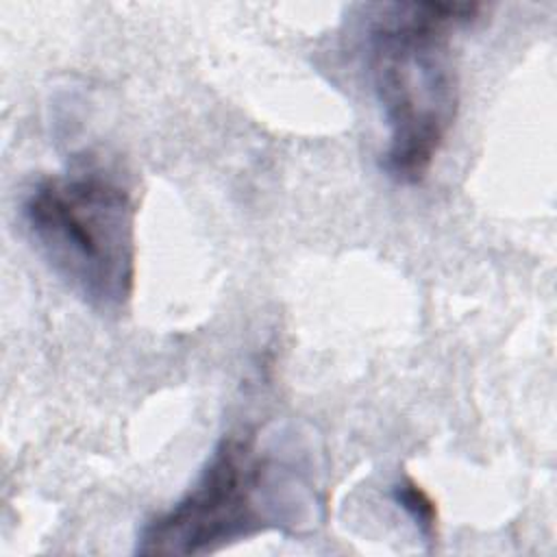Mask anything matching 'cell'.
<instances>
[{
  "mask_svg": "<svg viewBox=\"0 0 557 557\" xmlns=\"http://www.w3.org/2000/svg\"><path fill=\"white\" fill-rule=\"evenodd\" d=\"M476 2H389L366 35V65L387 144L383 172L403 185L424 181L459 111L453 35L479 17Z\"/></svg>",
  "mask_w": 557,
  "mask_h": 557,
  "instance_id": "obj_1",
  "label": "cell"
},
{
  "mask_svg": "<svg viewBox=\"0 0 557 557\" xmlns=\"http://www.w3.org/2000/svg\"><path fill=\"white\" fill-rule=\"evenodd\" d=\"M22 224L46 265L98 313H120L135 287V202L100 168L41 178L22 200Z\"/></svg>",
  "mask_w": 557,
  "mask_h": 557,
  "instance_id": "obj_2",
  "label": "cell"
},
{
  "mask_svg": "<svg viewBox=\"0 0 557 557\" xmlns=\"http://www.w3.org/2000/svg\"><path fill=\"white\" fill-rule=\"evenodd\" d=\"M307 487L259 450L252 431L231 433L194 485L137 535L139 555H207L268 529L298 527Z\"/></svg>",
  "mask_w": 557,
  "mask_h": 557,
  "instance_id": "obj_3",
  "label": "cell"
},
{
  "mask_svg": "<svg viewBox=\"0 0 557 557\" xmlns=\"http://www.w3.org/2000/svg\"><path fill=\"white\" fill-rule=\"evenodd\" d=\"M392 500L411 518L420 535H424L426 540L435 537V529H437L435 503L413 479L409 476L400 479L392 487Z\"/></svg>",
  "mask_w": 557,
  "mask_h": 557,
  "instance_id": "obj_4",
  "label": "cell"
}]
</instances>
